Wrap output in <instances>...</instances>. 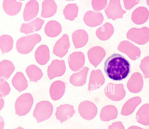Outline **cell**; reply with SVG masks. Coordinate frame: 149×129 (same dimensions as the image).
Segmentation results:
<instances>
[{
	"label": "cell",
	"instance_id": "603a6c76",
	"mask_svg": "<svg viewBox=\"0 0 149 129\" xmlns=\"http://www.w3.org/2000/svg\"><path fill=\"white\" fill-rule=\"evenodd\" d=\"M26 72L30 82L36 83L41 79L43 76L42 70L34 64L29 66L26 69Z\"/></svg>",
	"mask_w": 149,
	"mask_h": 129
},
{
	"label": "cell",
	"instance_id": "d6986e66",
	"mask_svg": "<svg viewBox=\"0 0 149 129\" xmlns=\"http://www.w3.org/2000/svg\"><path fill=\"white\" fill-rule=\"evenodd\" d=\"M22 3L15 0H4L3 7L5 12L8 15L14 16L20 11Z\"/></svg>",
	"mask_w": 149,
	"mask_h": 129
},
{
	"label": "cell",
	"instance_id": "7a4b0ae2",
	"mask_svg": "<svg viewBox=\"0 0 149 129\" xmlns=\"http://www.w3.org/2000/svg\"><path fill=\"white\" fill-rule=\"evenodd\" d=\"M41 40V36L37 33L22 37L17 41L16 45L17 50L20 54H28L31 51L35 46Z\"/></svg>",
	"mask_w": 149,
	"mask_h": 129
},
{
	"label": "cell",
	"instance_id": "30bf717a",
	"mask_svg": "<svg viewBox=\"0 0 149 129\" xmlns=\"http://www.w3.org/2000/svg\"><path fill=\"white\" fill-rule=\"evenodd\" d=\"M75 113L73 105L65 104L56 108L55 115L56 119L61 123L72 117Z\"/></svg>",
	"mask_w": 149,
	"mask_h": 129
},
{
	"label": "cell",
	"instance_id": "7c38bea8",
	"mask_svg": "<svg viewBox=\"0 0 149 129\" xmlns=\"http://www.w3.org/2000/svg\"><path fill=\"white\" fill-rule=\"evenodd\" d=\"M39 10V4L36 0H31L26 4L23 12V18L25 21H28L34 18Z\"/></svg>",
	"mask_w": 149,
	"mask_h": 129
},
{
	"label": "cell",
	"instance_id": "83f0119b",
	"mask_svg": "<svg viewBox=\"0 0 149 129\" xmlns=\"http://www.w3.org/2000/svg\"><path fill=\"white\" fill-rule=\"evenodd\" d=\"M11 90L8 83L4 79H0V98L5 97Z\"/></svg>",
	"mask_w": 149,
	"mask_h": 129
},
{
	"label": "cell",
	"instance_id": "4fadbf2b",
	"mask_svg": "<svg viewBox=\"0 0 149 129\" xmlns=\"http://www.w3.org/2000/svg\"><path fill=\"white\" fill-rule=\"evenodd\" d=\"M44 22L43 19L37 17L28 23H22L20 31L27 34L39 31L41 29Z\"/></svg>",
	"mask_w": 149,
	"mask_h": 129
},
{
	"label": "cell",
	"instance_id": "ac0fdd59",
	"mask_svg": "<svg viewBox=\"0 0 149 129\" xmlns=\"http://www.w3.org/2000/svg\"><path fill=\"white\" fill-rule=\"evenodd\" d=\"M62 27L58 21L52 20L48 22L45 27L44 32L46 34L51 37H55L61 32Z\"/></svg>",
	"mask_w": 149,
	"mask_h": 129
},
{
	"label": "cell",
	"instance_id": "8fae6325",
	"mask_svg": "<svg viewBox=\"0 0 149 129\" xmlns=\"http://www.w3.org/2000/svg\"><path fill=\"white\" fill-rule=\"evenodd\" d=\"M65 89V82L60 81H54L51 85L49 93L51 98L56 101L61 99L64 94Z\"/></svg>",
	"mask_w": 149,
	"mask_h": 129
},
{
	"label": "cell",
	"instance_id": "d4e9b609",
	"mask_svg": "<svg viewBox=\"0 0 149 129\" xmlns=\"http://www.w3.org/2000/svg\"><path fill=\"white\" fill-rule=\"evenodd\" d=\"M78 10V7L76 3H69L65 6L63 13L66 19L72 21L77 17Z\"/></svg>",
	"mask_w": 149,
	"mask_h": 129
},
{
	"label": "cell",
	"instance_id": "5bb4252c",
	"mask_svg": "<svg viewBox=\"0 0 149 129\" xmlns=\"http://www.w3.org/2000/svg\"><path fill=\"white\" fill-rule=\"evenodd\" d=\"M72 41L76 48H82L86 44L88 40V35L84 30L79 29L74 31L72 35Z\"/></svg>",
	"mask_w": 149,
	"mask_h": 129
},
{
	"label": "cell",
	"instance_id": "2e32d148",
	"mask_svg": "<svg viewBox=\"0 0 149 129\" xmlns=\"http://www.w3.org/2000/svg\"><path fill=\"white\" fill-rule=\"evenodd\" d=\"M41 14L42 17L49 18L53 16L56 13L57 6L53 0H45L42 3Z\"/></svg>",
	"mask_w": 149,
	"mask_h": 129
},
{
	"label": "cell",
	"instance_id": "8992f818",
	"mask_svg": "<svg viewBox=\"0 0 149 129\" xmlns=\"http://www.w3.org/2000/svg\"><path fill=\"white\" fill-rule=\"evenodd\" d=\"M66 70L64 60L55 59L52 61L48 66L47 74L49 80H51L56 77L62 76L65 74Z\"/></svg>",
	"mask_w": 149,
	"mask_h": 129
},
{
	"label": "cell",
	"instance_id": "6da1fadb",
	"mask_svg": "<svg viewBox=\"0 0 149 129\" xmlns=\"http://www.w3.org/2000/svg\"><path fill=\"white\" fill-rule=\"evenodd\" d=\"M129 61L121 54L113 53L105 61L104 70L107 76L114 81H121L126 78L130 72Z\"/></svg>",
	"mask_w": 149,
	"mask_h": 129
},
{
	"label": "cell",
	"instance_id": "f546056e",
	"mask_svg": "<svg viewBox=\"0 0 149 129\" xmlns=\"http://www.w3.org/2000/svg\"><path fill=\"white\" fill-rule=\"evenodd\" d=\"M4 124V121L3 117L0 115V129H3Z\"/></svg>",
	"mask_w": 149,
	"mask_h": 129
},
{
	"label": "cell",
	"instance_id": "ba28073f",
	"mask_svg": "<svg viewBox=\"0 0 149 129\" xmlns=\"http://www.w3.org/2000/svg\"><path fill=\"white\" fill-rule=\"evenodd\" d=\"M108 19L114 20L118 18H122L125 12L121 8L120 0H110L104 10Z\"/></svg>",
	"mask_w": 149,
	"mask_h": 129
},
{
	"label": "cell",
	"instance_id": "4dcf8cb0",
	"mask_svg": "<svg viewBox=\"0 0 149 129\" xmlns=\"http://www.w3.org/2000/svg\"><path fill=\"white\" fill-rule=\"evenodd\" d=\"M4 105V101L2 98H0V111L3 108Z\"/></svg>",
	"mask_w": 149,
	"mask_h": 129
},
{
	"label": "cell",
	"instance_id": "3957f363",
	"mask_svg": "<svg viewBox=\"0 0 149 129\" xmlns=\"http://www.w3.org/2000/svg\"><path fill=\"white\" fill-rule=\"evenodd\" d=\"M53 111L52 103L48 101H42L36 104L33 113V116L37 123H40L49 119Z\"/></svg>",
	"mask_w": 149,
	"mask_h": 129
},
{
	"label": "cell",
	"instance_id": "cb8c5ba5",
	"mask_svg": "<svg viewBox=\"0 0 149 129\" xmlns=\"http://www.w3.org/2000/svg\"><path fill=\"white\" fill-rule=\"evenodd\" d=\"M136 121L143 125H149L148 104L143 105L137 112L136 116Z\"/></svg>",
	"mask_w": 149,
	"mask_h": 129
},
{
	"label": "cell",
	"instance_id": "e0dca14e",
	"mask_svg": "<svg viewBox=\"0 0 149 129\" xmlns=\"http://www.w3.org/2000/svg\"><path fill=\"white\" fill-rule=\"evenodd\" d=\"M88 70V67H85L79 72L73 73L70 77V83L74 86L84 85L86 82Z\"/></svg>",
	"mask_w": 149,
	"mask_h": 129
},
{
	"label": "cell",
	"instance_id": "f1b7e54d",
	"mask_svg": "<svg viewBox=\"0 0 149 129\" xmlns=\"http://www.w3.org/2000/svg\"><path fill=\"white\" fill-rule=\"evenodd\" d=\"M108 129H125V127L121 121H117L109 126Z\"/></svg>",
	"mask_w": 149,
	"mask_h": 129
},
{
	"label": "cell",
	"instance_id": "1f68e13d",
	"mask_svg": "<svg viewBox=\"0 0 149 129\" xmlns=\"http://www.w3.org/2000/svg\"><path fill=\"white\" fill-rule=\"evenodd\" d=\"M127 129H144L143 128L136 126H132L129 127Z\"/></svg>",
	"mask_w": 149,
	"mask_h": 129
},
{
	"label": "cell",
	"instance_id": "9a60e30c",
	"mask_svg": "<svg viewBox=\"0 0 149 129\" xmlns=\"http://www.w3.org/2000/svg\"><path fill=\"white\" fill-rule=\"evenodd\" d=\"M35 57L36 61L39 65L46 64L50 58L49 50L48 46L45 44L40 46L36 50Z\"/></svg>",
	"mask_w": 149,
	"mask_h": 129
},
{
	"label": "cell",
	"instance_id": "277c9868",
	"mask_svg": "<svg viewBox=\"0 0 149 129\" xmlns=\"http://www.w3.org/2000/svg\"><path fill=\"white\" fill-rule=\"evenodd\" d=\"M33 102V98L31 94L26 93L21 95L15 102V114L19 116H25L30 111Z\"/></svg>",
	"mask_w": 149,
	"mask_h": 129
},
{
	"label": "cell",
	"instance_id": "4316f807",
	"mask_svg": "<svg viewBox=\"0 0 149 129\" xmlns=\"http://www.w3.org/2000/svg\"><path fill=\"white\" fill-rule=\"evenodd\" d=\"M141 102V99L139 98H136L129 100L123 107L121 112V115L127 116L131 114Z\"/></svg>",
	"mask_w": 149,
	"mask_h": 129
},
{
	"label": "cell",
	"instance_id": "484cf974",
	"mask_svg": "<svg viewBox=\"0 0 149 129\" xmlns=\"http://www.w3.org/2000/svg\"><path fill=\"white\" fill-rule=\"evenodd\" d=\"M13 41L10 36L4 34L0 37V48L3 54L10 51L13 47Z\"/></svg>",
	"mask_w": 149,
	"mask_h": 129
},
{
	"label": "cell",
	"instance_id": "9c48e42d",
	"mask_svg": "<svg viewBox=\"0 0 149 129\" xmlns=\"http://www.w3.org/2000/svg\"><path fill=\"white\" fill-rule=\"evenodd\" d=\"M85 61L84 55L81 51H75L72 53L68 58L70 69L74 72L79 70L84 66Z\"/></svg>",
	"mask_w": 149,
	"mask_h": 129
},
{
	"label": "cell",
	"instance_id": "44dd1931",
	"mask_svg": "<svg viewBox=\"0 0 149 129\" xmlns=\"http://www.w3.org/2000/svg\"><path fill=\"white\" fill-rule=\"evenodd\" d=\"M12 84L16 89L20 92L27 88V81L23 74L21 72H17L13 78Z\"/></svg>",
	"mask_w": 149,
	"mask_h": 129
},
{
	"label": "cell",
	"instance_id": "ffe728a7",
	"mask_svg": "<svg viewBox=\"0 0 149 129\" xmlns=\"http://www.w3.org/2000/svg\"><path fill=\"white\" fill-rule=\"evenodd\" d=\"M15 70L12 62L7 60L1 61L0 62V79H8Z\"/></svg>",
	"mask_w": 149,
	"mask_h": 129
},
{
	"label": "cell",
	"instance_id": "52a82bcc",
	"mask_svg": "<svg viewBox=\"0 0 149 129\" xmlns=\"http://www.w3.org/2000/svg\"><path fill=\"white\" fill-rule=\"evenodd\" d=\"M70 45L69 36L67 34H64L55 43L53 52L56 56L62 58L68 53Z\"/></svg>",
	"mask_w": 149,
	"mask_h": 129
},
{
	"label": "cell",
	"instance_id": "7402d4cb",
	"mask_svg": "<svg viewBox=\"0 0 149 129\" xmlns=\"http://www.w3.org/2000/svg\"><path fill=\"white\" fill-rule=\"evenodd\" d=\"M118 115L116 108L112 105L104 107L102 110L100 115V120L103 121H108L116 119Z\"/></svg>",
	"mask_w": 149,
	"mask_h": 129
},
{
	"label": "cell",
	"instance_id": "5b68a950",
	"mask_svg": "<svg viewBox=\"0 0 149 129\" xmlns=\"http://www.w3.org/2000/svg\"><path fill=\"white\" fill-rule=\"evenodd\" d=\"M79 113L81 117L87 120L93 119L96 116L97 109L92 102L84 101L81 102L78 107Z\"/></svg>",
	"mask_w": 149,
	"mask_h": 129
},
{
	"label": "cell",
	"instance_id": "d6a6232c",
	"mask_svg": "<svg viewBox=\"0 0 149 129\" xmlns=\"http://www.w3.org/2000/svg\"><path fill=\"white\" fill-rule=\"evenodd\" d=\"M14 129H25L24 128L22 127L21 126H19L16 128H14Z\"/></svg>",
	"mask_w": 149,
	"mask_h": 129
}]
</instances>
